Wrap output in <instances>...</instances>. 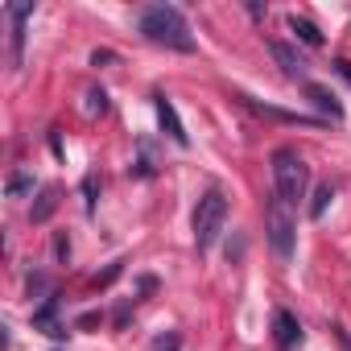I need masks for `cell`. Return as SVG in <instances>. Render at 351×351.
<instances>
[{
	"label": "cell",
	"instance_id": "6",
	"mask_svg": "<svg viewBox=\"0 0 351 351\" xmlns=\"http://www.w3.org/2000/svg\"><path fill=\"white\" fill-rule=\"evenodd\" d=\"M153 108H157L161 132H165L173 145H182V149H186V145H191V132L182 128V120H178V112H173V104H169V95H165V91H157V95H153Z\"/></svg>",
	"mask_w": 351,
	"mask_h": 351
},
{
	"label": "cell",
	"instance_id": "12",
	"mask_svg": "<svg viewBox=\"0 0 351 351\" xmlns=\"http://www.w3.org/2000/svg\"><path fill=\"white\" fill-rule=\"evenodd\" d=\"M289 29H293L306 46H322V29H318L314 21H306V17H298V13H293V17H289Z\"/></svg>",
	"mask_w": 351,
	"mask_h": 351
},
{
	"label": "cell",
	"instance_id": "17",
	"mask_svg": "<svg viewBox=\"0 0 351 351\" xmlns=\"http://www.w3.org/2000/svg\"><path fill=\"white\" fill-rule=\"evenodd\" d=\"M153 351H182V339H178V330H165V335H157V339H153Z\"/></svg>",
	"mask_w": 351,
	"mask_h": 351
},
{
	"label": "cell",
	"instance_id": "21",
	"mask_svg": "<svg viewBox=\"0 0 351 351\" xmlns=\"http://www.w3.org/2000/svg\"><path fill=\"white\" fill-rule=\"evenodd\" d=\"M91 62H95V66H108V62H116V54H112V50H95Z\"/></svg>",
	"mask_w": 351,
	"mask_h": 351
},
{
	"label": "cell",
	"instance_id": "8",
	"mask_svg": "<svg viewBox=\"0 0 351 351\" xmlns=\"http://www.w3.org/2000/svg\"><path fill=\"white\" fill-rule=\"evenodd\" d=\"M34 326H38L42 335H50V339H62V335H66V326L58 322V293L46 298V302L34 310Z\"/></svg>",
	"mask_w": 351,
	"mask_h": 351
},
{
	"label": "cell",
	"instance_id": "16",
	"mask_svg": "<svg viewBox=\"0 0 351 351\" xmlns=\"http://www.w3.org/2000/svg\"><path fill=\"white\" fill-rule=\"evenodd\" d=\"M95 195H99V178L87 173V178H83V207H87V215L95 211Z\"/></svg>",
	"mask_w": 351,
	"mask_h": 351
},
{
	"label": "cell",
	"instance_id": "3",
	"mask_svg": "<svg viewBox=\"0 0 351 351\" xmlns=\"http://www.w3.org/2000/svg\"><path fill=\"white\" fill-rule=\"evenodd\" d=\"M223 228H228V195L223 191H207L199 199V207H195V244H199V252L215 248Z\"/></svg>",
	"mask_w": 351,
	"mask_h": 351
},
{
	"label": "cell",
	"instance_id": "1",
	"mask_svg": "<svg viewBox=\"0 0 351 351\" xmlns=\"http://www.w3.org/2000/svg\"><path fill=\"white\" fill-rule=\"evenodd\" d=\"M141 34L153 42V46H165V50H178V54H195V34L186 25V17L173 9V5H149L141 13Z\"/></svg>",
	"mask_w": 351,
	"mask_h": 351
},
{
	"label": "cell",
	"instance_id": "19",
	"mask_svg": "<svg viewBox=\"0 0 351 351\" xmlns=\"http://www.w3.org/2000/svg\"><path fill=\"white\" fill-rule=\"evenodd\" d=\"M34 293H46V298H54V289H50V281H46L42 273H34V277H29V298H34Z\"/></svg>",
	"mask_w": 351,
	"mask_h": 351
},
{
	"label": "cell",
	"instance_id": "10",
	"mask_svg": "<svg viewBox=\"0 0 351 351\" xmlns=\"http://www.w3.org/2000/svg\"><path fill=\"white\" fill-rule=\"evenodd\" d=\"M273 326H277V343H281V347H298V343H302V322H298L289 310H277Z\"/></svg>",
	"mask_w": 351,
	"mask_h": 351
},
{
	"label": "cell",
	"instance_id": "13",
	"mask_svg": "<svg viewBox=\"0 0 351 351\" xmlns=\"http://www.w3.org/2000/svg\"><path fill=\"white\" fill-rule=\"evenodd\" d=\"M5 195H9V199H25V195H34V173H25V169L9 173V186H5Z\"/></svg>",
	"mask_w": 351,
	"mask_h": 351
},
{
	"label": "cell",
	"instance_id": "2",
	"mask_svg": "<svg viewBox=\"0 0 351 351\" xmlns=\"http://www.w3.org/2000/svg\"><path fill=\"white\" fill-rule=\"evenodd\" d=\"M273 186L285 207H298L310 186V165L298 157V149H277L273 153Z\"/></svg>",
	"mask_w": 351,
	"mask_h": 351
},
{
	"label": "cell",
	"instance_id": "22",
	"mask_svg": "<svg viewBox=\"0 0 351 351\" xmlns=\"http://www.w3.org/2000/svg\"><path fill=\"white\" fill-rule=\"evenodd\" d=\"M339 71H343V75H347V79H351V62H339Z\"/></svg>",
	"mask_w": 351,
	"mask_h": 351
},
{
	"label": "cell",
	"instance_id": "15",
	"mask_svg": "<svg viewBox=\"0 0 351 351\" xmlns=\"http://www.w3.org/2000/svg\"><path fill=\"white\" fill-rule=\"evenodd\" d=\"M87 116H104L108 112V95H104V87H87Z\"/></svg>",
	"mask_w": 351,
	"mask_h": 351
},
{
	"label": "cell",
	"instance_id": "7",
	"mask_svg": "<svg viewBox=\"0 0 351 351\" xmlns=\"http://www.w3.org/2000/svg\"><path fill=\"white\" fill-rule=\"evenodd\" d=\"M269 54H273V62L289 75V79H302V83H310L306 75H310V62L289 46V42H269Z\"/></svg>",
	"mask_w": 351,
	"mask_h": 351
},
{
	"label": "cell",
	"instance_id": "14",
	"mask_svg": "<svg viewBox=\"0 0 351 351\" xmlns=\"http://www.w3.org/2000/svg\"><path fill=\"white\" fill-rule=\"evenodd\" d=\"M330 199H335V191H330V182H322V186L314 191V199H310V219H322L326 207H330Z\"/></svg>",
	"mask_w": 351,
	"mask_h": 351
},
{
	"label": "cell",
	"instance_id": "11",
	"mask_svg": "<svg viewBox=\"0 0 351 351\" xmlns=\"http://www.w3.org/2000/svg\"><path fill=\"white\" fill-rule=\"evenodd\" d=\"M54 211H58V186H46V191L38 195V203H34L29 219H34V223H46V219H50Z\"/></svg>",
	"mask_w": 351,
	"mask_h": 351
},
{
	"label": "cell",
	"instance_id": "5",
	"mask_svg": "<svg viewBox=\"0 0 351 351\" xmlns=\"http://www.w3.org/2000/svg\"><path fill=\"white\" fill-rule=\"evenodd\" d=\"M5 17H9V62L17 71L21 58H25V21L34 17V0H13V5H5Z\"/></svg>",
	"mask_w": 351,
	"mask_h": 351
},
{
	"label": "cell",
	"instance_id": "4",
	"mask_svg": "<svg viewBox=\"0 0 351 351\" xmlns=\"http://www.w3.org/2000/svg\"><path fill=\"white\" fill-rule=\"evenodd\" d=\"M265 232H269V248H273L281 261H289V256H293V240H298V223H293L289 207H285L277 195L265 203Z\"/></svg>",
	"mask_w": 351,
	"mask_h": 351
},
{
	"label": "cell",
	"instance_id": "18",
	"mask_svg": "<svg viewBox=\"0 0 351 351\" xmlns=\"http://www.w3.org/2000/svg\"><path fill=\"white\" fill-rule=\"evenodd\" d=\"M54 256H58L62 265L71 261V240H66V232H58V236H54Z\"/></svg>",
	"mask_w": 351,
	"mask_h": 351
},
{
	"label": "cell",
	"instance_id": "9",
	"mask_svg": "<svg viewBox=\"0 0 351 351\" xmlns=\"http://www.w3.org/2000/svg\"><path fill=\"white\" fill-rule=\"evenodd\" d=\"M302 91H306V99H310V104H314L322 116H330V120H343V104L335 99V91H330V87H322V83H306Z\"/></svg>",
	"mask_w": 351,
	"mask_h": 351
},
{
	"label": "cell",
	"instance_id": "20",
	"mask_svg": "<svg viewBox=\"0 0 351 351\" xmlns=\"http://www.w3.org/2000/svg\"><path fill=\"white\" fill-rule=\"evenodd\" d=\"M116 277H120V265H108V269H104V273H99V277H95L91 285H95V289H104V285H112Z\"/></svg>",
	"mask_w": 351,
	"mask_h": 351
}]
</instances>
